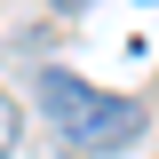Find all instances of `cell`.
Listing matches in <instances>:
<instances>
[{"mask_svg": "<svg viewBox=\"0 0 159 159\" xmlns=\"http://www.w3.org/2000/svg\"><path fill=\"white\" fill-rule=\"evenodd\" d=\"M40 103H48V127H56L72 151H127L143 135V111L127 96H103L80 72H40Z\"/></svg>", "mask_w": 159, "mask_h": 159, "instance_id": "6da1fadb", "label": "cell"}, {"mask_svg": "<svg viewBox=\"0 0 159 159\" xmlns=\"http://www.w3.org/2000/svg\"><path fill=\"white\" fill-rule=\"evenodd\" d=\"M16 135H24V119H16V103H8V96H0V159H8V151H16Z\"/></svg>", "mask_w": 159, "mask_h": 159, "instance_id": "7a4b0ae2", "label": "cell"}]
</instances>
